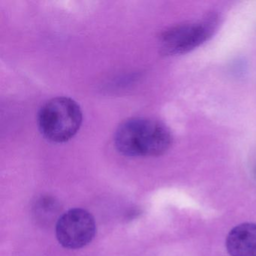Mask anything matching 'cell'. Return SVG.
<instances>
[{
    "label": "cell",
    "mask_w": 256,
    "mask_h": 256,
    "mask_svg": "<svg viewBox=\"0 0 256 256\" xmlns=\"http://www.w3.org/2000/svg\"><path fill=\"white\" fill-rule=\"evenodd\" d=\"M226 245L230 256H256V224L242 223L234 228Z\"/></svg>",
    "instance_id": "obj_5"
},
{
    "label": "cell",
    "mask_w": 256,
    "mask_h": 256,
    "mask_svg": "<svg viewBox=\"0 0 256 256\" xmlns=\"http://www.w3.org/2000/svg\"><path fill=\"white\" fill-rule=\"evenodd\" d=\"M170 130L160 121L150 118L128 120L120 126L114 136L118 150L126 156H158L172 146Z\"/></svg>",
    "instance_id": "obj_1"
},
{
    "label": "cell",
    "mask_w": 256,
    "mask_h": 256,
    "mask_svg": "<svg viewBox=\"0 0 256 256\" xmlns=\"http://www.w3.org/2000/svg\"><path fill=\"white\" fill-rule=\"evenodd\" d=\"M96 226L90 212L74 208L62 214L56 224V239L62 246L78 250L88 245L95 236Z\"/></svg>",
    "instance_id": "obj_4"
},
{
    "label": "cell",
    "mask_w": 256,
    "mask_h": 256,
    "mask_svg": "<svg viewBox=\"0 0 256 256\" xmlns=\"http://www.w3.org/2000/svg\"><path fill=\"white\" fill-rule=\"evenodd\" d=\"M82 120V110L74 100L58 97L42 107L38 113V128L50 142L64 143L77 134Z\"/></svg>",
    "instance_id": "obj_2"
},
{
    "label": "cell",
    "mask_w": 256,
    "mask_h": 256,
    "mask_svg": "<svg viewBox=\"0 0 256 256\" xmlns=\"http://www.w3.org/2000/svg\"><path fill=\"white\" fill-rule=\"evenodd\" d=\"M218 26V16L209 14L202 20L174 26L162 34L160 50L166 56L190 53L208 41L216 31Z\"/></svg>",
    "instance_id": "obj_3"
}]
</instances>
